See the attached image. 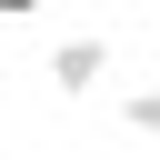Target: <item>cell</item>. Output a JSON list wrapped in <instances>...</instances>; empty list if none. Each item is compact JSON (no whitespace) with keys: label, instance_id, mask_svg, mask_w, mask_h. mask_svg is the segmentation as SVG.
<instances>
[{"label":"cell","instance_id":"6da1fadb","mask_svg":"<svg viewBox=\"0 0 160 160\" xmlns=\"http://www.w3.org/2000/svg\"><path fill=\"white\" fill-rule=\"evenodd\" d=\"M50 90L60 100H100L110 90V40L100 30H60L50 40Z\"/></svg>","mask_w":160,"mask_h":160},{"label":"cell","instance_id":"7a4b0ae2","mask_svg":"<svg viewBox=\"0 0 160 160\" xmlns=\"http://www.w3.org/2000/svg\"><path fill=\"white\" fill-rule=\"evenodd\" d=\"M120 130H130V140H160V90H150V80L120 90Z\"/></svg>","mask_w":160,"mask_h":160},{"label":"cell","instance_id":"3957f363","mask_svg":"<svg viewBox=\"0 0 160 160\" xmlns=\"http://www.w3.org/2000/svg\"><path fill=\"white\" fill-rule=\"evenodd\" d=\"M30 10H40V0H0V20H30Z\"/></svg>","mask_w":160,"mask_h":160},{"label":"cell","instance_id":"277c9868","mask_svg":"<svg viewBox=\"0 0 160 160\" xmlns=\"http://www.w3.org/2000/svg\"><path fill=\"white\" fill-rule=\"evenodd\" d=\"M150 20H160V0H150Z\"/></svg>","mask_w":160,"mask_h":160}]
</instances>
